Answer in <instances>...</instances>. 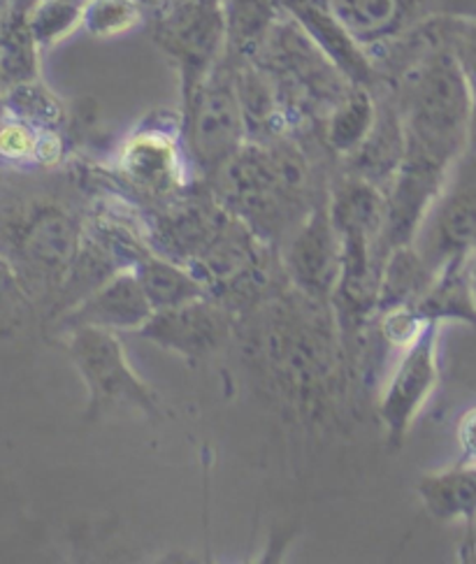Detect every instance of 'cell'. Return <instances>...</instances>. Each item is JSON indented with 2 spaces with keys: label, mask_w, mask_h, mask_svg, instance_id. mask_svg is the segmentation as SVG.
<instances>
[{
  "label": "cell",
  "mask_w": 476,
  "mask_h": 564,
  "mask_svg": "<svg viewBox=\"0 0 476 564\" xmlns=\"http://www.w3.org/2000/svg\"><path fill=\"white\" fill-rule=\"evenodd\" d=\"M407 154L451 167L472 135L474 89L453 52L428 56L409 75L402 96Z\"/></svg>",
  "instance_id": "cell-1"
},
{
  "label": "cell",
  "mask_w": 476,
  "mask_h": 564,
  "mask_svg": "<svg viewBox=\"0 0 476 564\" xmlns=\"http://www.w3.org/2000/svg\"><path fill=\"white\" fill-rule=\"evenodd\" d=\"M224 200L249 221L270 224L305 186L307 163L295 149L245 144L230 163L214 175Z\"/></svg>",
  "instance_id": "cell-2"
},
{
  "label": "cell",
  "mask_w": 476,
  "mask_h": 564,
  "mask_svg": "<svg viewBox=\"0 0 476 564\" xmlns=\"http://www.w3.org/2000/svg\"><path fill=\"white\" fill-rule=\"evenodd\" d=\"M66 351L89 390V416L98 419L107 411L131 406L147 416L159 414V400L147 381L133 370L115 330L79 328L66 330Z\"/></svg>",
  "instance_id": "cell-3"
},
{
  "label": "cell",
  "mask_w": 476,
  "mask_h": 564,
  "mask_svg": "<svg viewBox=\"0 0 476 564\" xmlns=\"http://www.w3.org/2000/svg\"><path fill=\"white\" fill-rule=\"evenodd\" d=\"M186 147L196 167L207 177L219 175L247 144V119L235 77L216 68L186 96Z\"/></svg>",
  "instance_id": "cell-4"
},
{
  "label": "cell",
  "mask_w": 476,
  "mask_h": 564,
  "mask_svg": "<svg viewBox=\"0 0 476 564\" xmlns=\"http://www.w3.org/2000/svg\"><path fill=\"white\" fill-rule=\"evenodd\" d=\"M12 260L21 276L63 286L82 245V228L68 212L42 205L17 216L8 226Z\"/></svg>",
  "instance_id": "cell-5"
},
{
  "label": "cell",
  "mask_w": 476,
  "mask_h": 564,
  "mask_svg": "<svg viewBox=\"0 0 476 564\" xmlns=\"http://www.w3.org/2000/svg\"><path fill=\"white\" fill-rule=\"evenodd\" d=\"M156 37L180 63L184 96H188L219 68L226 47V12L216 0H180L161 19Z\"/></svg>",
  "instance_id": "cell-6"
},
{
  "label": "cell",
  "mask_w": 476,
  "mask_h": 564,
  "mask_svg": "<svg viewBox=\"0 0 476 564\" xmlns=\"http://www.w3.org/2000/svg\"><path fill=\"white\" fill-rule=\"evenodd\" d=\"M440 323H428L421 337L407 346L381 393L379 414L388 432V442L400 446L407 432L421 416L440 381L437 367Z\"/></svg>",
  "instance_id": "cell-7"
},
{
  "label": "cell",
  "mask_w": 476,
  "mask_h": 564,
  "mask_svg": "<svg viewBox=\"0 0 476 564\" xmlns=\"http://www.w3.org/2000/svg\"><path fill=\"white\" fill-rule=\"evenodd\" d=\"M293 284L310 297L335 295L342 276V240L331 207H316L302 221L284 251Z\"/></svg>",
  "instance_id": "cell-8"
},
{
  "label": "cell",
  "mask_w": 476,
  "mask_h": 564,
  "mask_svg": "<svg viewBox=\"0 0 476 564\" xmlns=\"http://www.w3.org/2000/svg\"><path fill=\"white\" fill-rule=\"evenodd\" d=\"M138 335L180 358L203 360L226 344L230 318L216 302L198 297L180 307L156 310Z\"/></svg>",
  "instance_id": "cell-9"
},
{
  "label": "cell",
  "mask_w": 476,
  "mask_h": 564,
  "mask_svg": "<svg viewBox=\"0 0 476 564\" xmlns=\"http://www.w3.org/2000/svg\"><path fill=\"white\" fill-rule=\"evenodd\" d=\"M154 307L131 268H121L107 276L100 286L77 300L73 307L61 314V328L71 330L79 325L115 330V333H140L144 323L154 316Z\"/></svg>",
  "instance_id": "cell-10"
},
{
  "label": "cell",
  "mask_w": 476,
  "mask_h": 564,
  "mask_svg": "<svg viewBox=\"0 0 476 564\" xmlns=\"http://www.w3.org/2000/svg\"><path fill=\"white\" fill-rule=\"evenodd\" d=\"M414 247L432 270L476 247V186L444 188L416 235Z\"/></svg>",
  "instance_id": "cell-11"
},
{
  "label": "cell",
  "mask_w": 476,
  "mask_h": 564,
  "mask_svg": "<svg viewBox=\"0 0 476 564\" xmlns=\"http://www.w3.org/2000/svg\"><path fill=\"white\" fill-rule=\"evenodd\" d=\"M407 156V130L400 110L379 107L370 135L349 156L354 175L386 193Z\"/></svg>",
  "instance_id": "cell-12"
},
{
  "label": "cell",
  "mask_w": 476,
  "mask_h": 564,
  "mask_svg": "<svg viewBox=\"0 0 476 564\" xmlns=\"http://www.w3.org/2000/svg\"><path fill=\"white\" fill-rule=\"evenodd\" d=\"M293 14L314 45L326 54L335 68L356 86H367L372 82V65L358 50L356 37L346 31L339 21L331 14V10H321L305 0H293Z\"/></svg>",
  "instance_id": "cell-13"
},
{
  "label": "cell",
  "mask_w": 476,
  "mask_h": 564,
  "mask_svg": "<svg viewBox=\"0 0 476 564\" xmlns=\"http://www.w3.org/2000/svg\"><path fill=\"white\" fill-rule=\"evenodd\" d=\"M121 167L126 177L149 191H170L182 180L180 151L170 135L147 130L126 144Z\"/></svg>",
  "instance_id": "cell-14"
},
{
  "label": "cell",
  "mask_w": 476,
  "mask_h": 564,
  "mask_svg": "<svg viewBox=\"0 0 476 564\" xmlns=\"http://www.w3.org/2000/svg\"><path fill=\"white\" fill-rule=\"evenodd\" d=\"M416 312L428 323L463 321L476 328V305L469 284L467 253L448 258L437 270L435 279L430 281L428 291L416 302Z\"/></svg>",
  "instance_id": "cell-15"
},
{
  "label": "cell",
  "mask_w": 476,
  "mask_h": 564,
  "mask_svg": "<svg viewBox=\"0 0 476 564\" xmlns=\"http://www.w3.org/2000/svg\"><path fill=\"white\" fill-rule=\"evenodd\" d=\"M435 274L437 272L428 265V260L414 245H404L388 251L381 270L377 314L404 305L416 307V302L423 297Z\"/></svg>",
  "instance_id": "cell-16"
},
{
  "label": "cell",
  "mask_w": 476,
  "mask_h": 564,
  "mask_svg": "<svg viewBox=\"0 0 476 564\" xmlns=\"http://www.w3.org/2000/svg\"><path fill=\"white\" fill-rule=\"evenodd\" d=\"M133 270L154 310L180 307L184 302L205 297L203 279L170 258L144 253Z\"/></svg>",
  "instance_id": "cell-17"
},
{
  "label": "cell",
  "mask_w": 476,
  "mask_h": 564,
  "mask_svg": "<svg viewBox=\"0 0 476 564\" xmlns=\"http://www.w3.org/2000/svg\"><path fill=\"white\" fill-rule=\"evenodd\" d=\"M425 509L440 518H476V465H456L425 474L416 486Z\"/></svg>",
  "instance_id": "cell-18"
},
{
  "label": "cell",
  "mask_w": 476,
  "mask_h": 564,
  "mask_svg": "<svg viewBox=\"0 0 476 564\" xmlns=\"http://www.w3.org/2000/svg\"><path fill=\"white\" fill-rule=\"evenodd\" d=\"M377 110L372 96L365 91V86H354L333 110L328 123V140L337 154L351 156L354 151L370 135L377 121Z\"/></svg>",
  "instance_id": "cell-19"
},
{
  "label": "cell",
  "mask_w": 476,
  "mask_h": 564,
  "mask_svg": "<svg viewBox=\"0 0 476 564\" xmlns=\"http://www.w3.org/2000/svg\"><path fill=\"white\" fill-rule=\"evenodd\" d=\"M0 112L45 130H58L63 119H66L58 98L45 84L37 82V77L6 86L0 91Z\"/></svg>",
  "instance_id": "cell-20"
},
{
  "label": "cell",
  "mask_w": 476,
  "mask_h": 564,
  "mask_svg": "<svg viewBox=\"0 0 476 564\" xmlns=\"http://www.w3.org/2000/svg\"><path fill=\"white\" fill-rule=\"evenodd\" d=\"M274 26V12L268 0H232L226 14V45L235 52L261 50Z\"/></svg>",
  "instance_id": "cell-21"
},
{
  "label": "cell",
  "mask_w": 476,
  "mask_h": 564,
  "mask_svg": "<svg viewBox=\"0 0 476 564\" xmlns=\"http://www.w3.org/2000/svg\"><path fill=\"white\" fill-rule=\"evenodd\" d=\"M84 6L75 0H37L26 10V24L37 47H52L77 24H82Z\"/></svg>",
  "instance_id": "cell-22"
},
{
  "label": "cell",
  "mask_w": 476,
  "mask_h": 564,
  "mask_svg": "<svg viewBox=\"0 0 476 564\" xmlns=\"http://www.w3.org/2000/svg\"><path fill=\"white\" fill-rule=\"evenodd\" d=\"M331 14L356 40L379 35L396 19L398 0H328Z\"/></svg>",
  "instance_id": "cell-23"
},
{
  "label": "cell",
  "mask_w": 476,
  "mask_h": 564,
  "mask_svg": "<svg viewBox=\"0 0 476 564\" xmlns=\"http://www.w3.org/2000/svg\"><path fill=\"white\" fill-rule=\"evenodd\" d=\"M140 0H86L82 24L96 37H115L140 24Z\"/></svg>",
  "instance_id": "cell-24"
},
{
  "label": "cell",
  "mask_w": 476,
  "mask_h": 564,
  "mask_svg": "<svg viewBox=\"0 0 476 564\" xmlns=\"http://www.w3.org/2000/svg\"><path fill=\"white\" fill-rule=\"evenodd\" d=\"M45 128H37L14 117L0 115V165L26 167L37 165V144Z\"/></svg>",
  "instance_id": "cell-25"
},
{
  "label": "cell",
  "mask_w": 476,
  "mask_h": 564,
  "mask_svg": "<svg viewBox=\"0 0 476 564\" xmlns=\"http://www.w3.org/2000/svg\"><path fill=\"white\" fill-rule=\"evenodd\" d=\"M24 305H29L26 281L14 265V260L6 251H0V321L19 314Z\"/></svg>",
  "instance_id": "cell-26"
},
{
  "label": "cell",
  "mask_w": 476,
  "mask_h": 564,
  "mask_svg": "<svg viewBox=\"0 0 476 564\" xmlns=\"http://www.w3.org/2000/svg\"><path fill=\"white\" fill-rule=\"evenodd\" d=\"M461 465H476V406L467 409L458 421Z\"/></svg>",
  "instance_id": "cell-27"
},
{
  "label": "cell",
  "mask_w": 476,
  "mask_h": 564,
  "mask_svg": "<svg viewBox=\"0 0 476 564\" xmlns=\"http://www.w3.org/2000/svg\"><path fill=\"white\" fill-rule=\"evenodd\" d=\"M453 54H456V58L461 61L463 70L472 84V89L476 91V26H469L458 35Z\"/></svg>",
  "instance_id": "cell-28"
},
{
  "label": "cell",
  "mask_w": 476,
  "mask_h": 564,
  "mask_svg": "<svg viewBox=\"0 0 476 564\" xmlns=\"http://www.w3.org/2000/svg\"><path fill=\"white\" fill-rule=\"evenodd\" d=\"M467 270H469V284H472L474 305H476V247L467 253Z\"/></svg>",
  "instance_id": "cell-29"
},
{
  "label": "cell",
  "mask_w": 476,
  "mask_h": 564,
  "mask_svg": "<svg viewBox=\"0 0 476 564\" xmlns=\"http://www.w3.org/2000/svg\"><path fill=\"white\" fill-rule=\"evenodd\" d=\"M14 3H17V0H0V21L14 12Z\"/></svg>",
  "instance_id": "cell-30"
},
{
  "label": "cell",
  "mask_w": 476,
  "mask_h": 564,
  "mask_svg": "<svg viewBox=\"0 0 476 564\" xmlns=\"http://www.w3.org/2000/svg\"><path fill=\"white\" fill-rule=\"evenodd\" d=\"M0 91H3V77H0Z\"/></svg>",
  "instance_id": "cell-31"
},
{
  "label": "cell",
  "mask_w": 476,
  "mask_h": 564,
  "mask_svg": "<svg viewBox=\"0 0 476 564\" xmlns=\"http://www.w3.org/2000/svg\"><path fill=\"white\" fill-rule=\"evenodd\" d=\"M75 3H82V0H75Z\"/></svg>",
  "instance_id": "cell-32"
},
{
  "label": "cell",
  "mask_w": 476,
  "mask_h": 564,
  "mask_svg": "<svg viewBox=\"0 0 476 564\" xmlns=\"http://www.w3.org/2000/svg\"><path fill=\"white\" fill-rule=\"evenodd\" d=\"M140 3H142V0H140Z\"/></svg>",
  "instance_id": "cell-33"
},
{
  "label": "cell",
  "mask_w": 476,
  "mask_h": 564,
  "mask_svg": "<svg viewBox=\"0 0 476 564\" xmlns=\"http://www.w3.org/2000/svg\"><path fill=\"white\" fill-rule=\"evenodd\" d=\"M0 115H3V112H0Z\"/></svg>",
  "instance_id": "cell-34"
}]
</instances>
